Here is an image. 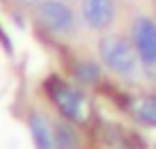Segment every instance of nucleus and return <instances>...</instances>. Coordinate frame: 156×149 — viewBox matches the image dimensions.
<instances>
[{
  "label": "nucleus",
  "instance_id": "20e7f679",
  "mask_svg": "<svg viewBox=\"0 0 156 149\" xmlns=\"http://www.w3.org/2000/svg\"><path fill=\"white\" fill-rule=\"evenodd\" d=\"M133 46L136 53L140 58V64L147 71L156 69V21H151L149 16H138L133 21Z\"/></svg>",
  "mask_w": 156,
  "mask_h": 149
},
{
  "label": "nucleus",
  "instance_id": "6e6552de",
  "mask_svg": "<svg viewBox=\"0 0 156 149\" xmlns=\"http://www.w3.org/2000/svg\"><path fill=\"white\" fill-rule=\"evenodd\" d=\"M55 144L58 149H78V133L69 119L55 122Z\"/></svg>",
  "mask_w": 156,
  "mask_h": 149
},
{
  "label": "nucleus",
  "instance_id": "f03ea898",
  "mask_svg": "<svg viewBox=\"0 0 156 149\" xmlns=\"http://www.w3.org/2000/svg\"><path fill=\"white\" fill-rule=\"evenodd\" d=\"M99 58L103 67L110 69L112 73L124 78H131L138 71L140 58L136 53V46L122 34H108L99 41Z\"/></svg>",
  "mask_w": 156,
  "mask_h": 149
},
{
  "label": "nucleus",
  "instance_id": "423d86ee",
  "mask_svg": "<svg viewBox=\"0 0 156 149\" xmlns=\"http://www.w3.org/2000/svg\"><path fill=\"white\" fill-rule=\"evenodd\" d=\"M30 133H32V142L37 149H58L55 144V124H51L44 115H30Z\"/></svg>",
  "mask_w": 156,
  "mask_h": 149
},
{
  "label": "nucleus",
  "instance_id": "7ed1b4c3",
  "mask_svg": "<svg viewBox=\"0 0 156 149\" xmlns=\"http://www.w3.org/2000/svg\"><path fill=\"white\" fill-rule=\"evenodd\" d=\"M34 16L37 23L55 37H69L76 30V14L64 0H39Z\"/></svg>",
  "mask_w": 156,
  "mask_h": 149
},
{
  "label": "nucleus",
  "instance_id": "1a4fd4ad",
  "mask_svg": "<svg viewBox=\"0 0 156 149\" xmlns=\"http://www.w3.org/2000/svg\"><path fill=\"white\" fill-rule=\"evenodd\" d=\"M73 78H76L80 85H94V83L101 78V67L92 60H83L73 67Z\"/></svg>",
  "mask_w": 156,
  "mask_h": 149
},
{
  "label": "nucleus",
  "instance_id": "39448f33",
  "mask_svg": "<svg viewBox=\"0 0 156 149\" xmlns=\"http://www.w3.org/2000/svg\"><path fill=\"white\" fill-rule=\"evenodd\" d=\"M83 21L92 30H106L115 21V0H83Z\"/></svg>",
  "mask_w": 156,
  "mask_h": 149
},
{
  "label": "nucleus",
  "instance_id": "0eeeda50",
  "mask_svg": "<svg viewBox=\"0 0 156 149\" xmlns=\"http://www.w3.org/2000/svg\"><path fill=\"white\" fill-rule=\"evenodd\" d=\"M131 115L145 126H156V96H136L131 101Z\"/></svg>",
  "mask_w": 156,
  "mask_h": 149
},
{
  "label": "nucleus",
  "instance_id": "f257e3e1",
  "mask_svg": "<svg viewBox=\"0 0 156 149\" xmlns=\"http://www.w3.org/2000/svg\"><path fill=\"white\" fill-rule=\"evenodd\" d=\"M46 92H48L53 106L60 110V115L64 119H69L71 124H87L90 122L92 103L78 87H73L67 80H60V78L53 76L46 83Z\"/></svg>",
  "mask_w": 156,
  "mask_h": 149
},
{
  "label": "nucleus",
  "instance_id": "9d476101",
  "mask_svg": "<svg viewBox=\"0 0 156 149\" xmlns=\"http://www.w3.org/2000/svg\"><path fill=\"white\" fill-rule=\"evenodd\" d=\"M16 5H21V7H32V5H39V0H14Z\"/></svg>",
  "mask_w": 156,
  "mask_h": 149
}]
</instances>
